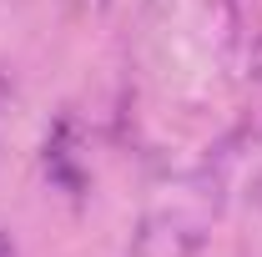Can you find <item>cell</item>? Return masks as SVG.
<instances>
[{"instance_id": "obj_2", "label": "cell", "mask_w": 262, "mask_h": 257, "mask_svg": "<svg viewBox=\"0 0 262 257\" xmlns=\"http://www.w3.org/2000/svg\"><path fill=\"white\" fill-rule=\"evenodd\" d=\"M0 257H15V252H10V242H5V237H0Z\"/></svg>"}, {"instance_id": "obj_1", "label": "cell", "mask_w": 262, "mask_h": 257, "mask_svg": "<svg viewBox=\"0 0 262 257\" xmlns=\"http://www.w3.org/2000/svg\"><path fill=\"white\" fill-rule=\"evenodd\" d=\"M5 101H10V86H5V81H0V106H5Z\"/></svg>"}]
</instances>
